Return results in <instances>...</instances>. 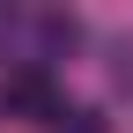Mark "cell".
<instances>
[{"instance_id": "obj_1", "label": "cell", "mask_w": 133, "mask_h": 133, "mask_svg": "<svg viewBox=\"0 0 133 133\" xmlns=\"http://www.w3.org/2000/svg\"><path fill=\"white\" fill-rule=\"evenodd\" d=\"M0 111L22 118V126H59V81H52V66H8Z\"/></svg>"}, {"instance_id": "obj_2", "label": "cell", "mask_w": 133, "mask_h": 133, "mask_svg": "<svg viewBox=\"0 0 133 133\" xmlns=\"http://www.w3.org/2000/svg\"><path fill=\"white\" fill-rule=\"evenodd\" d=\"M37 44H44V59L74 52V44H81V22H74V15H44V22H37Z\"/></svg>"}, {"instance_id": "obj_3", "label": "cell", "mask_w": 133, "mask_h": 133, "mask_svg": "<svg viewBox=\"0 0 133 133\" xmlns=\"http://www.w3.org/2000/svg\"><path fill=\"white\" fill-rule=\"evenodd\" d=\"M52 133H111V118H104V111H59Z\"/></svg>"}, {"instance_id": "obj_4", "label": "cell", "mask_w": 133, "mask_h": 133, "mask_svg": "<svg viewBox=\"0 0 133 133\" xmlns=\"http://www.w3.org/2000/svg\"><path fill=\"white\" fill-rule=\"evenodd\" d=\"M8 22H15V15H8V8H0V37H8Z\"/></svg>"}]
</instances>
